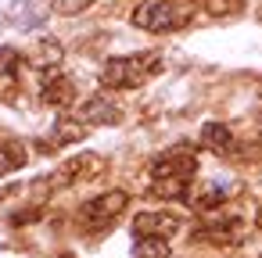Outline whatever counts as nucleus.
Instances as JSON below:
<instances>
[{"mask_svg": "<svg viewBox=\"0 0 262 258\" xmlns=\"http://www.w3.org/2000/svg\"><path fill=\"white\" fill-rule=\"evenodd\" d=\"M198 176V154L187 144L169 147L151 161V197L162 201H190V183Z\"/></svg>", "mask_w": 262, "mask_h": 258, "instance_id": "nucleus-1", "label": "nucleus"}, {"mask_svg": "<svg viewBox=\"0 0 262 258\" xmlns=\"http://www.w3.org/2000/svg\"><path fill=\"white\" fill-rule=\"evenodd\" d=\"M162 72V54L158 51H144V54H122V58H108L101 68V86L104 90H137L147 79H155Z\"/></svg>", "mask_w": 262, "mask_h": 258, "instance_id": "nucleus-2", "label": "nucleus"}, {"mask_svg": "<svg viewBox=\"0 0 262 258\" xmlns=\"http://www.w3.org/2000/svg\"><path fill=\"white\" fill-rule=\"evenodd\" d=\"M190 4H176V0H144L133 11V26L144 33H176L190 22Z\"/></svg>", "mask_w": 262, "mask_h": 258, "instance_id": "nucleus-3", "label": "nucleus"}, {"mask_svg": "<svg viewBox=\"0 0 262 258\" xmlns=\"http://www.w3.org/2000/svg\"><path fill=\"white\" fill-rule=\"evenodd\" d=\"M126 204H129V194H126V190H104V194L90 197V201L79 208V222H83V229H90V233H104V229L126 212Z\"/></svg>", "mask_w": 262, "mask_h": 258, "instance_id": "nucleus-4", "label": "nucleus"}, {"mask_svg": "<svg viewBox=\"0 0 262 258\" xmlns=\"http://www.w3.org/2000/svg\"><path fill=\"white\" fill-rule=\"evenodd\" d=\"M40 101H43L47 108L65 111V108L76 104V83H72L61 68H47L43 79H40Z\"/></svg>", "mask_w": 262, "mask_h": 258, "instance_id": "nucleus-5", "label": "nucleus"}, {"mask_svg": "<svg viewBox=\"0 0 262 258\" xmlns=\"http://www.w3.org/2000/svg\"><path fill=\"white\" fill-rule=\"evenodd\" d=\"M183 229V219L176 212H140L133 219V237H158V240H172Z\"/></svg>", "mask_w": 262, "mask_h": 258, "instance_id": "nucleus-6", "label": "nucleus"}, {"mask_svg": "<svg viewBox=\"0 0 262 258\" xmlns=\"http://www.w3.org/2000/svg\"><path fill=\"white\" fill-rule=\"evenodd\" d=\"M101 172H104V158H97V154H76V158H69V161L54 172L51 186H72V183L94 179V176H101Z\"/></svg>", "mask_w": 262, "mask_h": 258, "instance_id": "nucleus-7", "label": "nucleus"}, {"mask_svg": "<svg viewBox=\"0 0 262 258\" xmlns=\"http://www.w3.org/2000/svg\"><path fill=\"white\" fill-rule=\"evenodd\" d=\"M76 119L86 122V126H115V122H122V108L108 93H94V97H86L79 104V115Z\"/></svg>", "mask_w": 262, "mask_h": 258, "instance_id": "nucleus-8", "label": "nucleus"}, {"mask_svg": "<svg viewBox=\"0 0 262 258\" xmlns=\"http://www.w3.org/2000/svg\"><path fill=\"white\" fill-rule=\"evenodd\" d=\"M198 237H201V240H212V244H219V247L241 244V240H244V219H237V215H215V219L201 222Z\"/></svg>", "mask_w": 262, "mask_h": 258, "instance_id": "nucleus-9", "label": "nucleus"}, {"mask_svg": "<svg viewBox=\"0 0 262 258\" xmlns=\"http://www.w3.org/2000/svg\"><path fill=\"white\" fill-rule=\"evenodd\" d=\"M201 147H208L219 158H237L241 154V140L233 136V129L226 122H205L201 126Z\"/></svg>", "mask_w": 262, "mask_h": 258, "instance_id": "nucleus-10", "label": "nucleus"}, {"mask_svg": "<svg viewBox=\"0 0 262 258\" xmlns=\"http://www.w3.org/2000/svg\"><path fill=\"white\" fill-rule=\"evenodd\" d=\"M86 129H90L86 122L61 115V119L54 122V129H51V147H47V151H54V147H69V144H79V140L86 136Z\"/></svg>", "mask_w": 262, "mask_h": 258, "instance_id": "nucleus-11", "label": "nucleus"}, {"mask_svg": "<svg viewBox=\"0 0 262 258\" xmlns=\"http://www.w3.org/2000/svg\"><path fill=\"white\" fill-rule=\"evenodd\" d=\"M29 151L22 140H11V136H0V176H11L26 165Z\"/></svg>", "mask_w": 262, "mask_h": 258, "instance_id": "nucleus-12", "label": "nucleus"}, {"mask_svg": "<svg viewBox=\"0 0 262 258\" xmlns=\"http://www.w3.org/2000/svg\"><path fill=\"white\" fill-rule=\"evenodd\" d=\"M29 58H33V65L43 68V72H47V68H58V65H61V43H58V40H40Z\"/></svg>", "mask_w": 262, "mask_h": 258, "instance_id": "nucleus-13", "label": "nucleus"}, {"mask_svg": "<svg viewBox=\"0 0 262 258\" xmlns=\"http://www.w3.org/2000/svg\"><path fill=\"white\" fill-rule=\"evenodd\" d=\"M133 254H137V258H169V240L137 237V240H133Z\"/></svg>", "mask_w": 262, "mask_h": 258, "instance_id": "nucleus-14", "label": "nucleus"}, {"mask_svg": "<svg viewBox=\"0 0 262 258\" xmlns=\"http://www.w3.org/2000/svg\"><path fill=\"white\" fill-rule=\"evenodd\" d=\"M18 51L15 47H0V83H11L18 76Z\"/></svg>", "mask_w": 262, "mask_h": 258, "instance_id": "nucleus-15", "label": "nucleus"}, {"mask_svg": "<svg viewBox=\"0 0 262 258\" xmlns=\"http://www.w3.org/2000/svg\"><path fill=\"white\" fill-rule=\"evenodd\" d=\"M94 4V0H51V8L58 11V15H79V11H86Z\"/></svg>", "mask_w": 262, "mask_h": 258, "instance_id": "nucleus-16", "label": "nucleus"}, {"mask_svg": "<svg viewBox=\"0 0 262 258\" xmlns=\"http://www.w3.org/2000/svg\"><path fill=\"white\" fill-rule=\"evenodd\" d=\"M255 226H258V229H262V208H258V215H255Z\"/></svg>", "mask_w": 262, "mask_h": 258, "instance_id": "nucleus-17", "label": "nucleus"}, {"mask_svg": "<svg viewBox=\"0 0 262 258\" xmlns=\"http://www.w3.org/2000/svg\"><path fill=\"white\" fill-rule=\"evenodd\" d=\"M61 258H72V254H61Z\"/></svg>", "mask_w": 262, "mask_h": 258, "instance_id": "nucleus-18", "label": "nucleus"}, {"mask_svg": "<svg viewBox=\"0 0 262 258\" xmlns=\"http://www.w3.org/2000/svg\"><path fill=\"white\" fill-rule=\"evenodd\" d=\"M258 258H262V254H258Z\"/></svg>", "mask_w": 262, "mask_h": 258, "instance_id": "nucleus-19", "label": "nucleus"}]
</instances>
